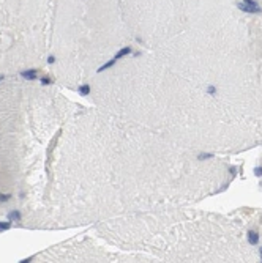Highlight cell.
<instances>
[{"label":"cell","instance_id":"obj_1","mask_svg":"<svg viewBox=\"0 0 262 263\" xmlns=\"http://www.w3.org/2000/svg\"><path fill=\"white\" fill-rule=\"evenodd\" d=\"M238 8L242 11H246V13H259L261 11L259 3L256 0H243V3L238 5Z\"/></svg>","mask_w":262,"mask_h":263}]
</instances>
